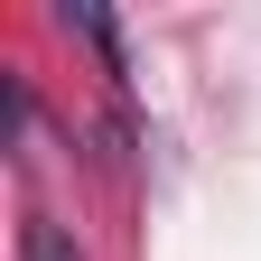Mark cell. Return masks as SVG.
<instances>
[{"mask_svg": "<svg viewBox=\"0 0 261 261\" xmlns=\"http://www.w3.org/2000/svg\"><path fill=\"white\" fill-rule=\"evenodd\" d=\"M19 261H84V252H75V233H65V224L28 215V243H19Z\"/></svg>", "mask_w": 261, "mask_h": 261, "instance_id": "1", "label": "cell"}]
</instances>
